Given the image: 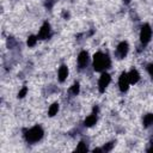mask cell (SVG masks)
<instances>
[{"label":"cell","mask_w":153,"mask_h":153,"mask_svg":"<svg viewBox=\"0 0 153 153\" xmlns=\"http://www.w3.org/2000/svg\"><path fill=\"white\" fill-rule=\"evenodd\" d=\"M49 35H50V25H49V23H44L42 25V27H41L37 37L39 39H45V38L49 37Z\"/></svg>","instance_id":"obj_7"},{"label":"cell","mask_w":153,"mask_h":153,"mask_svg":"<svg viewBox=\"0 0 153 153\" xmlns=\"http://www.w3.org/2000/svg\"><path fill=\"white\" fill-rule=\"evenodd\" d=\"M128 78H129V82L130 84H136L140 79V74L137 73L136 69H131L129 73H128Z\"/></svg>","instance_id":"obj_10"},{"label":"cell","mask_w":153,"mask_h":153,"mask_svg":"<svg viewBox=\"0 0 153 153\" xmlns=\"http://www.w3.org/2000/svg\"><path fill=\"white\" fill-rule=\"evenodd\" d=\"M87 61H88V54H87L86 51H81V53L79 54V56H78V63H79V66H80V67L86 66Z\"/></svg>","instance_id":"obj_9"},{"label":"cell","mask_w":153,"mask_h":153,"mask_svg":"<svg viewBox=\"0 0 153 153\" xmlns=\"http://www.w3.org/2000/svg\"><path fill=\"white\" fill-rule=\"evenodd\" d=\"M102 151H103L102 148H94V149H93V152H94V153H96V152H102Z\"/></svg>","instance_id":"obj_20"},{"label":"cell","mask_w":153,"mask_h":153,"mask_svg":"<svg viewBox=\"0 0 153 153\" xmlns=\"http://www.w3.org/2000/svg\"><path fill=\"white\" fill-rule=\"evenodd\" d=\"M26 92H27V87H25V86H24V87H23V88L19 91V93H18V97H19V98H23V97L26 94Z\"/></svg>","instance_id":"obj_17"},{"label":"cell","mask_w":153,"mask_h":153,"mask_svg":"<svg viewBox=\"0 0 153 153\" xmlns=\"http://www.w3.org/2000/svg\"><path fill=\"white\" fill-rule=\"evenodd\" d=\"M75 151H76V152H86V151H87V147H86V145L81 141V142H79V145L76 146Z\"/></svg>","instance_id":"obj_14"},{"label":"cell","mask_w":153,"mask_h":153,"mask_svg":"<svg viewBox=\"0 0 153 153\" xmlns=\"http://www.w3.org/2000/svg\"><path fill=\"white\" fill-rule=\"evenodd\" d=\"M151 36H152V29L148 24H145L142 27H141V32H140V41L142 44H147L151 39Z\"/></svg>","instance_id":"obj_3"},{"label":"cell","mask_w":153,"mask_h":153,"mask_svg":"<svg viewBox=\"0 0 153 153\" xmlns=\"http://www.w3.org/2000/svg\"><path fill=\"white\" fill-rule=\"evenodd\" d=\"M37 38H38V37H36V36H30V37L27 38V45H29V47H33V45L36 44V42H37Z\"/></svg>","instance_id":"obj_15"},{"label":"cell","mask_w":153,"mask_h":153,"mask_svg":"<svg viewBox=\"0 0 153 153\" xmlns=\"http://www.w3.org/2000/svg\"><path fill=\"white\" fill-rule=\"evenodd\" d=\"M151 124H153V114H148L143 117V126L148 127Z\"/></svg>","instance_id":"obj_12"},{"label":"cell","mask_w":153,"mask_h":153,"mask_svg":"<svg viewBox=\"0 0 153 153\" xmlns=\"http://www.w3.org/2000/svg\"><path fill=\"white\" fill-rule=\"evenodd\" d=\"M110 66V59L108 55H104L103 53L98 51L93 56V68L96 72H103L105 68Z\"/></svg>","instance_id":"obj_1"},{"label":"cell","mask_w":153,"mask_h":153,"mask_svg":"<svg viewBox=\"0 0 153 153\" xmlns=\"http://www.w3.org/2000/svg\"><path fill=\"white\" fill-rule=\"evenodd\" d=\"M112 146H114V142H109V143H106V145L104 146L103 151H105V152H109V151L112 148Z\"/></svg>","instance_id":"obj_18"},{"label":"cell","mask_w":153,"mask_h":153,"mask_svg":"<svg viewBox=\"0 0 153 153\" xmlns=\"http://www.w3.org/2000/svg\"><path fill=\"white\" fill-rule=\"evenodd\" d=\"M110 84V75L108 73H103L99 78V81H98V86H99V92H104L106 86Z\"/></svg>","instance_id":"obj_5"},{"label":"cell","mask_w":153,"mask_h":153,"mask_svg":"<svg viewBox=\"0 0 153 153\" xmlns=\"http://www.w3.org/2000/svg\"><path fill=\"white\" fill-rule=\"evenodd\" d=\"M147 71H148V73L152 75V78H153V63H151V65H148V67H147Z\"/></svg>","instance_id":"obj_19"},{"label":"cell","mask_w":153,"mask_h":153,"mask_svg":"<svg viewBox=\"0 0 153 153\" xmlns=\"http://www.w3.org/2000/svg\"><path fill=\"white\" fill-rule=\"evenodd\" d=\"M43 129L39 126H35L27 131H25V139L29 142H37L43 137Z\"/></svg>","instance_id":"obj_2"},{"label":"cell","mask_w":153,"mask_h":153,"mask_svg":"<svg viewBox=\"0 0 153 153\" xmlns=\"http://www.w3.org/2000/svg\"><path fill=\"white\" fill-rule=\"evenodd\" d=\"M96 121H97V117H96V115L93 114V115H90L88 117H86V120H85V126L86 127H92L93 124H96Z\"/></svg>","instance_id":"obj_11"},{"label":"cell","mask_w":153,"mask_h":153,"mask_svg":"<svg viewBox=\"0 0 153 153\" xmlns=\"http://www.w3.org/2000/svg\"><path fill=\"white\" fill-rule=\"evenodd\" d=\"M67 75H68V68H67V66L62 65V66L59 68V81L63 82V81L66 80Z\"/></svg>","instance_id":"obj_8"},{"label":"cell","mask_w":153,"mask_h":153,"mask_svg":"<svg viewBox=\"0 0 153 153\" xmlns=\"http://www.w3.org/2000/svg\"><path fill=\"white\" fill-rule=\"evenodd\" d=\"M148 152H149V153H152V152H153V145H152V147H151V148H148Z\"/></svg>","instance_id":"obj_21"},{"label":"cell","mask_w":153,"mask_h":153,"mask_svg":"<svg viewBox=\"0 0 153 153\" xmlns=\"http://www.w3.org/2000/svg\"><path fill=\"white\" fill-rule=\"evenodd\" d=\"M129 78H128V73H126V72H123L122 74H121V76H120V79H118V86H120V90L122 91V92H124V91H127L128 90V86H129Z\"/></svg>","instance_id":"obj_4"},{"label":"cell","mask_w":153,"mask_h":153,"mask_svg":"<svg viewBox=\"0 0 153 153\" xmlns=\"http://www.w3.org/2000/svg\"><path fill=\"white\" fill-rule=\"evenodd\" d=\"M71 92H72L73 94H78V93H79V84H78V82L74 84V85L71 87Z\"/></svg>","instance_id":"obj_16"},{"label":"cell","mask_w":153,"mask_h":153,"mask_svg":"<svg viewBox=\"0 0 153 153\" xmlns=\"http://www.w3.org/2000/svg\"><path fill=\"white\" fill-rule=\"evenodd\" d=\"M128 53V43L127 42H121L118 45H117V49H116V54L118 56V59H123Z\"/></svg>","instance_id":"obj_6"},{"label":"cell","mask_w":153,"mask_h":153,"mask_svg":"<svg viewBox=\"0 0 153 153\" xmlns=\"http://www.w3.org/2000/svg\"><path fill=\"white\" fill-rule=\"evenodd\" d=\"M57 111H59V104L57 103H54V104L50 105L48 114H49V116H54V115H56Z\"/></svg>","instance_id":"obj_13"}]
</instances>
